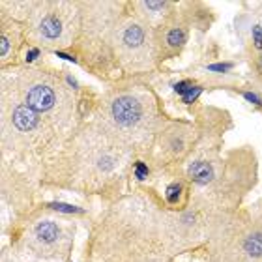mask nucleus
I'll return each instance as SVG.
<instances>
[{"label":"nucleus","instance_id":"f257e3e1","mask_svg":"<svg viewBox=\"0 0 262 262\" xmlns=\"http://www.w3.org/2000/svg\"><path fill=\"white\" fill-rule=\"evenodd\" d=\"M111 115H113V120L118 126L127 129V127H135L143 120V107L135 97L122 95V97H116L113 101Z\"/></svg>","mask_w":262,"mask_h":262},{"label":"nucleus","instance_id":"f03ea898","mask_svg":"<svg viewBox=\"0 0 262 262\" xmlns=\"http://www.w3.org/2000/svg\"><path fill=\"white\" fill-rule=\"evenodd\" d=\"M54 103H56V95L47 84H34L26 92V105L36 113H45L52 109Z\"/></svg>","mask_w":262,"mask_h":262},{"label":"nucleus","instance_id":"7ed1b4c3","mask_svg":"<svg viewBox=\"0 0 262 262\" xmlns=\"http://www.w3.org/2000/svg\"><path fill=\"white\" fill-rule=\"evenodd\" d=\"M11 122H13V126L17 127L21 133H30L40 124V116H38V113L34 109H30L28 105L24 103L15 107V111L11 115Z\"/></svg>","mask_w":262,"mask_h":262},{"label":"nucleus","instance_id":"20e7f679","mask_svg":"<svg viewBox=\"0 0 262 262\" xmlns=\"http://www.w3.org/2000/svg\"><path fill=\"white\" fill-rule=\"evenodd\" d=\"M189 176L191 180L195 182V184H199V186H206L212 182L214 178V167L210 165L208 161H195L191 167H189Z\"/></svg>","mask_w":262,"mask_h":262},{"label":"nucleus","instance_id":"39448f33","mask_svg":"<svg viewBox=\"0 0 262 262\" xmlns=\"http://www.w3.org/2000/svg\"><path fill=\"white\" fill-rule=\"evenodd\" d=\"M34 232H36L38 241H42L45 245H51V243L58 240V227L54 223H51V221H42Z\"/></svg>","mask_w":262,"mask_h":262},{"label":"nucleus","instance_id":"423d86ee","mask_svg":"<svg viewBox=\"0 0 262 262\" xmlns=\"http://www.w3.org/2000/svg\"><path fill=\"white\" fill-rule=\"evenodd\" d=\"M243 251L247 253L251 259H262V231L251 232L243 240Z\"/></svg>","mask_w":262,"mask_h":262},{"label":"nucleus","instance_id":"0eeeda50","mask_svg":"<svg viewBox=\"0 0 262 262\" xmlns=\"http://www.w3.org/2000/svg\"><path fill=\"white\" fill-rule=\"evenodd\" d=\"M40 34L45 40H56L62 34V23L58 21L56 17H47L40 24Z\"/></svg>","mask_w":262,"mask_h":262},{"label":"nucleus","instance_id":"6e6552de","mask_svg":"<svg viewBox=\"0 0 262 262\" xmlns=\"http://www.w3.org/2000/svg\"><path fill=\"white\" fill-rule=\"evenodd\" d=\"M124 43L131 49H137L144 43V30L139 24H129L124 32Z\"/></svg>","mask_w":262,"mask_h":262},{"label":"nucleus","instance_id":"1a4fd4ad","mask_svg":"<svg viewBox=\"0 0 262 262\" xmlns=\"http://www.w3.org/2000/svg\"><path fill=\"white\" fill-rule=\"evenodd\" d=\"M167 42L170 43V45H182V43L186 42V34L182 30H178V28H174V30H170L168 32V36H167Z\"/></svg>","mask_w":262,"mask_h":262},{"label":"nucleus","instance_id":"9d476101","mask_svg":"<svg viewBox=\"0 0 262 262\" xmlns=\"http://www.w3.org/2000/svg\"><path fill=\"white\" fill-rule=\"evenodd\" d=\"M49 208L52 210H58V212H64V214H79L81 208L77 206H71V204H64V202H51Z\"/></svg>","mask_w":262,"mask_h":262},{"label":"nucleus","instance_id":"9b49d317","mask_svg":"<svg viewBox=\"0 0 262 262\" xmlns=\"http://www.w3.org/2000/svg\"><path fill=\"white\" fill-rule=\"evenodd\" d=\"M180 193H182V186L180 184H172L167 188V200L168 202H178Z\"/></svg>","mask_w":262,"mask_h":262},{"label":"nucleus","instance_id":"f8f14e48","mask_svg":"<svg viewBox=\"0 0 262 262\" xmlns=\"http://www.w3.org/2000/svg\"><path fill=\"white\" fill-rule=\"evenodd\" d=\"M200 94H202V88H200V86H191L188 92L184 94V101H186V103H193Z\"/></svg>","mask_w":262,"mask_h":262},{"label":"nucleus","instance_id":"ddd939ff","mask_svg":"<svg viewBox=\"0 0 262 262\" xmlns=\"http://www.w3.org/2000/svg\"><path fill=\"white\" fill-rule=\"evenodd\" d=\"M135 176L137 180H146L148 178V167L143 161H137L135 163Z\"/></svg>","mask_w":262,"mask_h":262},{"label":"nucleus","instance_id":"4468645a","mask_svg":"<svg viewBox=\"0 0 262 262\" xmlns=\"http://www.w3.org/2000/svg\"><path fill=\"white\" fill-rule=\"evenodd\" d=\"M231 68H234L231 62H225V64H212V66H208L210 71H219V73H225V71H229Z\"/></svg>","mask_w":262,"mask_h":262},{"label":"nucleus","instance_id":"2eb2a0df","mask_svg":"<svg viewBox=\"0 0 262 262\" xmlns=\"http://www.w3.org/2000/svg\"><path fill=\"white\" fill-rule=\"evenodd\" d=\"M253 38H255V47L262 49V28L261 26H255L253 28Z\"/></svg>","mask_w":262,"mask_h":262},{"label":"nucleus","instance_id":"dca6fc26","mask_svg":"<svg viewBox=\"0 0 262 262\" xmlns=\"http://www.w3.org/2000/svg\"><path fill=\"white\" fill-rule=\"evenodd\" d=\"M189 88H191V81H182V83H178L176 86H174V90H176L178 94H182V95L186 94Z\"/></svg>","mask_w":262,"mask_h":262},{"label":"nucleus","instance_id":"f3484780","mask_svg":"<svg viewBox=\"0 0 262 262\" xmlns=\"http://www.w3.org/2000/svg\"><path fill=\"white\" fill-rule=\"evenodd\" d=\"M8 51H10V43H8V40H6V36H2V38H0V54L6 56Z\"/></svg>","mask_w":262,"mask_h":262},{"label":"nucleus","instance_id":"a211bd4d","mask_svg":"<svg viewBox=\"0 0 262 262\" xmlns=\"http://www.w3.org/2000/svg\"><path fill=\"white\" fill-rule=\"evenodd\" d=\"M245 99H247V101H251V103H255V105H261L262 103V99H259V95L251 94V92H247V94H245Z\"/></svg>","mask_w":262,"mask_h":262},{"label":"nucleus","instance_id":"6ab92c4d","mask_svg":"<svg viewBox=\"0 0 262 262\" xmlns=\"http://www.w3.org/2000/svg\"><path fill=\"white\" fill-rule=\"evenodd\" d=\"M38 56H40V51H38V49H30L28 54H26V62H34Z\"/></svg>","mask_w":262,"mask_h":262},{"label":"nucleus","instance_id":"aec40b11","mask_svg":"<svg viewBox=\"0 0 262 262\" xmlns=\"http://www.w3.org/2000/svg\"><path fill=\"white\" fill-rule=\"evenodd\" d=\"M58 56H60V58H68L70 62H75V58H73V56H70V54H64V52H58Z\"/></svg>","mask_w":262,"mask_h":262}]
</instances>
